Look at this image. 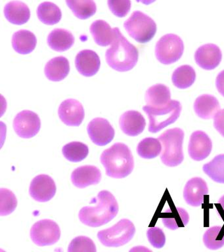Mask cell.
I'll return each mask as SVG.
<instances>
[{
  "label": "cell",
  "mask_w": 224,
  "mask_h": 252,
  "mask_svg": "<svg viewBox=\"0 0 224 252\" xmlns=\"http://www.w3.org/2000/svg\"><path fill=\"white\" fill-rule=\"evenodd\" d=\"M222 59L220 47L212 43L202 45L194 53L196 64L204 70H214L221 63Z\"/></svg>",
  "instance_id": "obj_14"
},
{
  "label": "cell",
  "mask_w": 224,
  "mask_h": 252,
  "mask_svg": "<svg viewBox=\"0 0 224 252\" xmlns=\"http://www.w3.org/2000/svg\"><path fill=\"white\" fill-rule=\"evenodd\" d=\"M76 68L80 74L90 77L97 74L99 70L101 61L97 53L92 50H83L76 57Z\"/></svg>",
  "instance_id": "obj_17"
},
{
  "label": "cell",
  "mask_w": 224,
  "mask_h": 252,
  "mask_svg": "<svg viewBox=\"0 0 224 252\" xmlns=\"http://www.w3.org/2000/svg\"><path fill=\"white\" fill-rule=\"evenodd\" d=\"M171 100L170 89L163 84L151 86L145 94L147 105L153 108H161L166 106Z\"/></svg>",
  "instance_id": "obj_24"
},
{
  "label": "cell",
  "mask_w": 224,
  "mask_h": 252,
  "mask_svg": "<svg viewBox=\"0 0 224 252\" xmlns=\"http://www.w3.org/2000/svg\"><path fill=\"white\" fill-rule=\"evenodd\" d=\"M70 72V64L64 57L51 59L45 67V74L53 82H60L65 78Z\"/></svg>",
  "instance_id": "obj_23"
},
{
  "label": "cell",
  "mask_w": 224,
  "mask_h": 252,
  "mask_svg": "<svg viewBox=\"0 0 224 252\" xmlns=\"http://www.w3.org/2000/svg\"><path fill=\"white\" fill-rule=\"evenodd\" d=\"M208 193L207 183L200 177L190 179L185 185L184 198L188 205L192 207L201 206L204 196Z\"/></svg>",
  "instance_id": "obj_15"
},
{
  "label": "cell",
  "mask_w": 224,
  "mask_h": 252,
  "mask_svg": "<svg viewBox=\"0 0 224 252\" xmlns=\"http://www.w3.org/2000/svg\"><path fill=\"white\" fill-rule=\"evenodd\" d=\"M203 171L212 181L224 184V154L216 156L202 167Z\"/></svg>",
  "instance_id": "obj_32"
},
{
  "label": "cell",
  "mask_w": 224,
  "mask_h": 252,
  "mask_svg": "<svg viewBox=\"0 0 224 252\" xmlns=\"http://www.w3.org/2000/svg\"><path fill=\"white\" fill-rule=\"evenodd\" d=\"M162 144L159 139L147 137L139 142L137 147V153L142 158L153 159L162 153Z\"/></svg>",
  "instance_id": "obj_31"
},
{
  "label": "cell",
  "mask_w": 224,
  "mask_h": 252,
  "mask_svg": "<svg viewBox=\"0 0 224 252\" xmlns=\"http://www.w3.org/2000/svg\"><path fill=\"white\" fill-rule=\"evenodd\" d=\"M41 122L38 114L30 110H23L15 116L13 128L19 137L29 139L40 131Z\"/></svg>",
  "instance_id": "obj_10"
},
{
  "label": "cell",
  "mask_w": 224,
  "mask_h": 252,
  "mask_svg": "<svg viewBox=\"0 0 224 252\" xmlns=\"http://www.w3.org/2000/svg\"><path fill=\"white\" fill-rule=\"evenodd\" d=\"M90 32L94 41L97 45L102 47L112 44L115 39V30L103 20H97L94 22L90 27Z\"/></svg>",
  "instance_id": "obj_26"
},
{
  "label": "cell",
  "mask_w": 224,
  "mask_h": 252,
  "mask_svg": "<svg viewBox=\"0 0 224 252\" xmlns=\"http://www.w3.org/2000/svg\"><path fill=\"white\" fill-rule=\"evenodd\" d=\"M220 110L219 101L211 94H202L196 98L194 101V112L202 119L214 118Z\"/></svg>",
  "instance_id": "obj_20"
},
{
  "label": "cell",
  "mask_w": 224,
  "mask_h": 252,
  "mask_svg": "<svg viewBox=\"0 0 224 252\" xmlns=\"http://www.w3.org/2000/svg\"><path fill=\"white\" fill-rule=\"evenodd\" d=\"M68 251L69 252H96V247L93 240L86 236H78L72 240Z\"/></svg>",
  "instance_id": "obj_36"
},
{
  "label": "cell",
  "mask_w": 224,
  "mask_h": 252,
  "mask_svg": "<svg viewBox=\"0 0 224 252\" xmlns=\"http://www.w3.org/2000/svg\"><path fill=\"white\" fill-rule=\"evenodd\" d=\"M62 152L63 155L68 161L79 162L88 157L89 149L85 144L75 141L64 145Z\"/></svg>",
  "instance_id": "obj_33"
},
{
  "label": "cell",
  "mask_w": 224,
  "mask_h": 252,
  "mask_svg": "<svg viewBox=\"0 0 224 252\" xmlns=\"http://www.w3.org/2000/svg\"><path fill=\"white\" fill-rule=\"evenodd\" d=\"M101 173L97 167L84 165L76 168L71 175V181L74 186L83 189L90 185L98 184L101 181Z\"/></svg>",
  "instance_id": "obj_19"
},
{
  "label": "cell",
  "mask_w": 224,
  "mask_h": 252,
  "mask_svg": "<svg viewBox=\"0 0 224 252\" xmlns=\"http://www.w3.org/2000/svg\"><path fill=\"white\" fill-rule=\"evenodd\" d=\"M160 217L165 227L172 230L184 227L190 220L188 212L185 209L178 207H171L167 209Z\"/></svg>",
  "instance_id": "obj_21"
},
{
  "label": "cell",
  "mask_w": 224,
  "mask_h": 252,
  "mask_svg": "<svg viewBox=\"0 0 224 252\" xmlns=\"http://www.w3.org/2000/svg\"><path fill=\"white\" fill-rule=\"evenodd\" d=\"M61 230L58 224L54 220H39L32 226L31 237L33 242L39 246H51L60 240Z\"/></svg>",
  "instance_id": "obj_9"
},
{
  "label": "cell",
  "mask_w": 224,
  "mask_h": 252,
  "mask_svg": "<svg viewBox=\"0 0 224 252\" xmlns=\"http://www.w3.org/2000/svg\"><path fill=\"white\" fill-rule=\"evenodd\" d=\"M0 215L7 216L16 208L17 200L15 194L6 189L0 190Z\"/></svg>",
  "instance_id": "obj_35"
},
{
  "label": "cell",
  "mask_w": 224,
  "mask_h": 252,
  "mask_svg": "<svg viewBox=\"0 0 224 252\" xmlns=\"http://www.w3.org/2000/svg\"><path fill=\"white\" fill-rule=\"evenodd\" d=\"M114 30L115 39L106 51V61L114 70L127 72L136 65L139 58L138 50L122 34L119 28H114Z\"/></svg>",
  "instance_id": "obj_2"
},
{
  "label": "cell",
  "mask_w": 224,
  "mask_h": 252,
  "mask_svg": "<svg viewBox=\"0 0 224 252\" xmlns=\"http://www.w3.org/2000/svg\"><path fill=\"white\" fill-rule=\"evenodd\" d=\"M147 238L151 245L157 249L164 247L166 243V236L162 228L151 227L147 230Z\"/></svg>",
  "instance_id": "obj_38"
},
{
  "label": "cell",
  "mask_w": 224,
  "mask_h": 252,
  "mask_svg": "<svg viewBox=\"0 0 224 252\" xmlns=\"http://www.w3.org/2000/svg\"><path fill=\"white\" fill-rule=\"evenodd\" d=\"M203 242L208 249L216 250L224 246V227L214 226L208 228L203 235Z\"/></svg>",
  "instance_id": "obj_34"
},
{
  "label": "cell",
  "mask_w": 224,
  "mask_h": 252,
  "mask_svg": "<svg viewBox=\"0 0 224 252\" xmlns=\"http://www.w3.org/2000/svg\"><path fill=\"white\" fill-rule=\"evenodd\" d=\"M155 1H156V0H136L137 2H141V3L145 4V5H150L151 3H153V2Z\"/></svg>",
  "instance_id": "obj_42"
},
{
  "label": "cell",
  "mask_w": 224,
  "mask_h": 252,
  "mask_svg": "<svg viewBox=\"0 0 224 252\" xmlns=\"http://www.w3.org/2000/svg\"><path fill=\"white\" fill-rule=\"evenodd\" d=\"M58 114L61 120L68 126H79L85 116L82 104L72 98L65 100L61 104Z\"/></svg>",
  "instance_id": "obj_16"
},
{
  "label": "cell",
  "mask_w": 224,
  "mask_h": 252,
  "mask_svg": "<svg viewBox=\"0 0 224 252\" xmlns=\"http://www.w3.org/2000/svg\"><path fill=\"white\" fill-rule=\"evenodd\" d=\"M37 15L42 23L54 25L58 23L62 17V11L58 6L52 2H44L38 6Z\"/></svg>",
  "instance_id": "obj_29"
},
{
  "label": "cell",
  "mask_w": 224,
  "mask_h": 252,
  "mask_svg": "<svg viewBox=\"0 0 224 252\" xmlns=\"http://www.w3.org/2000/svg\"><path fill=\"white\" fill-rule=\"evenodd\" d=\"M216 86L218 92L224 97V70H222L217 76Z\"/></svg>",
  "instance_id": "obj_40"
},
{
  "label": "cell",
  "mask_w": 224,
  "mask_h": 252,
  "mask_svg": "<svg viewBox=\"0 0 224 252\" xmlns=\"http://www.w3.org/2000/svg\"><path fill=\"white\" fill-rule=\"evenodd\" d=\"M146 122L140 112L129 110L120 118V127L126 135L135 137L144 131Z\"/></svg>",
  "instance_id": "obj_18"
},
{
  "label": "cell",
  "mask_w": 224,
  "mask_h": 252,
  "mask_svg": "<svg viewBox=\"0 0 224 252\" xmlns=\"http://www.w3.org/2000/svg\"><path fill=\"white\" fill-rule=\"evenodd\" d=\"M90 139L98 146H105L111 143L115 137V129L107 120L97 118L92 120L88 126Z\"/></svg>",
  "instance_id": "obj_11"
},
{
  "label": "cell",
  "mask_w": 224,
  "mask_h": 252,
  "mask_svg": "<svg viewBox=\"0 0 224 252\" xmlns=\"http://www.w3.org/2000/svg\"><path fill=\"white\" fill-rule=\"evenodd\" d=\"M56 185L52 177L47 175H38L31 183V196L40 202L52 200L56 193Z\"/></svg>",
  "instance_id": "obj_12"
},
{
  "label": "cell",
  "mask_w": 224,
  "mask_h": 252,
  "mask_svg": "<svg viewBox=\"0 0 224 252\" xmlns=\"http://www.w3.org/2000/svg\"><path fill=\"white\" fill-rule=\"evenodd\" d=\"M216 206L218 209V212L219 213L220 216L224 220V195L219 199L217 204H216Z\"/></svg>",
  "instance_id": "obj_41"
},
{
  "label": "cell",
  "mask_w": 224,
  "mask_h": 252,
  "mask_svg": "<svg viewBox=\"0 0 224 252\" xmlns=\"http://www.w3.org/2000/svg\"><path fill=\"white\" fill-rule=\"evenodd\" d=\"M66 3L74 15L80 19H87L97 11L94 0H66Z\"/></svg>",
  "instance_id": "obj_30"
},
{
  "label": "cell",
  "mask_w": 224,
  "mask_h": 252,
  "mask_svg": "<svg viewBox=\"0 0 224 252\" xmlns=\"http://www.w3.org/2000/svg\"><path fill=\"white\" fill-rule=\"evenodd\" d=\"M184 51V44L178 35L168 33L163 35L157 43L155 55L163 64H171L180 60Z\"/></svg>",
  "instance_id": "obj_8"
},
{
  "label": "cell",
  "mask_w": 224,
  "mask_h": 252,
  "mask_svg": "<svg viewBox=\"0 0 224 252\" xmlns=\"http://www.w3.org/2000/svg\"><path fill=\"white\" fill-rule=\"evenodd\" d=\"M196 80V73L190 65H183L178 67L173 72L172 81L176 88L185 90L194 84Z\"/></svg>",
  "instance_id": "obj_28"
},
{
  "label": "cell",
  "mask_w": 224,
  "mask_h": 252,
  "mask_svg": "<svg viewBox=\"0 0 224 252\" xmlns=\"http://www.w3.org/2000/svg\"><path fill=\"white\" fill-rule=\"evenodd\" d=\"M36 37L34 33L27 30H21L13 35V49L19 54L27 55L32 53L36 47Z\"/></svg>",
  "instance_id": "obj_27"
},
{
  "label": "cell",
  "mask_w": 224,
  "mask_h": 252,
  "mask_svg": "<svg viewBox=\"0 0 224 252\" xmlns=\"http://www.w3.org/2000/svg\"><path fill=\"white\" fill-rule=\"evenodd\" d=\"M95 206H86L80 211V221L91 227H99L111 221L119 212V204L115 196L107 190L101 191L92 199Z\"/></svg>",
  "instance_id": "obj_1"
},
{
  "label": "cell",
  "mask_w": 224,
  "mask_h": 252,
  "mask_svg": "<svg viewBox=\"0 0 224 252\" xmlns=\"http://www.w3.org/2000/svg\"><path fill=\"white\" fill-rule=\"evenodd\" d=\"M214 126L218 133L224 137V109L220 110L214 118Z\"/></svg>",
  "instance_id": "obj_39"
},
{
  "label": "cell",
  "mask_w": 224,
  "mask_h": 252,
  "mask_svg": "<svg viewBox=\"0 0 224 252\" xmlns=\"http://www.w3.org/2000/svg\"><path fill=\"white\" fill-rule=\"evenodd\" d=\"M107 2L112 13L118 17H125L130 11V0H108Z\"/></svg>",
  "instance_id": "obj_37"
},
{
  "label": "cell",
  "mask_w": 224,
  "mask_h": 252,
  "mask_svg": "<svg viewBox=\"0 0 224 252\" xmlns=\"http://www.w3.org/2000/svg\"><path fill=\"white\" fill-rule=\"evenodd\" d=\"M212 150V140L205 132L196 131L192 134L188 146L191 158L195 161L203 160L210 155Z\"/></svg>",
  "instance_id": "obj_13"
},
{
  "label": "cell",
  "mask_w": 224,
  "mask_h": 252,
  "mask_svg": "<svg viewBox=\"0 0 224 252\" xmlns=\"http://www.w3.org/2000/svg\"><path fill=\"white\" fill-rule=\"evenodd\" d=\"M135 232L133 222L124 219L112 227L98 232L97 238L103 245L107 247H120L128 243L132 239Z\"/></svg>",
  "instance_id": "obj_7"
},
{
  "label": "cell",
  "mask_w": 224,
  "mask_h": 252,
  "mask_svg": "<svg viewBox=\"0 0 224 252\" xmlns=\"http://www.w3.org/2000/svg\"><path fill=\"white\" fill-rule=\"evenodd\" d=\"M143 110L149 118V131L155 133L174 124L180 117L182 107L178 100H171L163 107L153 108L147 105L143 106Z\"/></svg>",
  "instance_id": "obj_5"
},
{
  "label": "cell",
  "mask_w": 224,
  "mask_h": 252,
  "mask_svg": "<svg viewBox=\"0 0 224 252\" xmlns=\"http://www.w3.org/2000/svg\"><path fill=\"white\" fill-rule=\"evenodd\" d=\"M128 34L140 43H146L155 36L157 25L150 17L139 11L133 12L124 24Z\"/></svg>",
  "instance_id": "obj_6"
},
{
  "label": "cell",
  "mask_w": 224,
  "mask_h": 252,
  "mask_svg": "<svg viewBox=\"0 0 224 252\" xmlns=\"http://www.w3.org/2000/svg\"><path fill=\"white\" fill-rule=\"evenodd\" d=\"M74 37L65 29H57L51 32L48 37V44L53 50L64 52L73 45Z\"/></svg>",
  "instance_id": "obj_25"
},
{
  "label": "cell",
  "mask_w": 224,
  "mask_h": 252,
  "mask_svg": "<svg viewBox=\"0 0 224 252\" xmlns=\"http://www.w3.org/2000/svg\"><path fill=\"white\" fill-rule=\"evenodd\" d=\"M158 139L162 144L160 156L162 162L168 167H176L181 164L184 159L183 151L184 131L180 128H173L161 134Z\"/></svg>",
  "instance_id": "obj_4"
},
{
  "label": "cell",
  "mask_w": 224,
  "mask_h": 252,
  "mask_svg": "<svg viewBox=\"0 0 224 252\" xmlns=\"http://www.w3.org/2000/svg\"><path fill=\"white\" fill-rule=\"evenodd\" d=\"M101 162L108 176L122 179L128 176L134 167V160L130 149L125 144H114L101 156Z\"/></svg>",
  "instance_id": "obj_3"
},
{
  "label": "cell",
  "mask_w": 224,
  "mask_h": 252,
  "mask_svg": "<svg viewBox=\"0 0 224 252\" xmlns=\"http://www.w3.org/2000/svg\"><path fill=\"white\" fill-rule=\"evenodd\" d=\"M4 15L7 21L14 25H21L30 19V9L26 4L19 1H13L6 4Z\"/></svg>",
  "instance_id": "obj_22"
}]
</instances>
